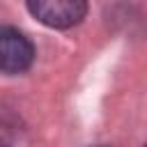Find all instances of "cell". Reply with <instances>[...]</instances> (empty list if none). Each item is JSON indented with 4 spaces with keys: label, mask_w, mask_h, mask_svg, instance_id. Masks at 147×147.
<instances>
[{
    "label": "cell",
    "mask_w": 147,
    "mask_h": 147,
    "mask_svg": "<svg viewBox=\"0 0 147 147\" xmlns=\"http://www.w3.org/2000/svg\"><path fill=\"white\" fill-rule=\"evenodd\" d=\"M94 147H108V145H94Z\"/></svg>",
    "instance_id": "3957f363"
},
{
    "label": "cell",
    "mask_w": 147,
    "mask_h": 147,
    "mask_svg": "<svg viewBox=\"0 0 147 147\" xmlns=\"http://www.w3.org/2000/svg\"><path fill=\"white\" fill-rule=\"evenodd\" d=\"M25 5L41 25L55 30L78 25L87 14V0H25Z\"/></svg>",
    "instance_id": "6da1fadb"
},
{
    "label": "cell",
    "mask_w": 147,
    "mask_h": 147,
    "mask_svg": "<svg viewBox=\"0 0 147 147\" xmlns=\"http://www.w3.org/2000/svg\"><path fill=\"white\" fill-rule=\"evenodd\" d=\"M0 147H2V145H0Z\"/></svg>",
    "instance_id": "277c9868"
},
{
    "label": "cell",
    "mask_w": 147,
    "mask_h": 147,
    "mask_svg": "<svg viewBox=\"0 0 147 147\" xmlns=\"http://www.w3.org/2000/svg\"><path fill=\"white\" fill-rule=\"evenodd\" d=\"M34 62V46L14 25H0V74H23Z\"/></svg>",
    "instance_id": "7a4b0ae2"
}]
</instances>
